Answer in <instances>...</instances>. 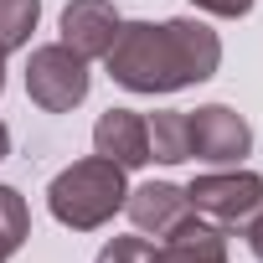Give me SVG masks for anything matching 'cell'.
Instances as JSON below:
<instances>
[{
	"label": "cell",
	"mask_w": 263,
	"mask_h": 263,
	"mask_svg": "<svg viewBox=\"0 0 263 263\" xmlns=\"http://www.w3.org/2000/svg\"><path fill=\"white\" fill-rule=\"evenodd\" d=\"M129 186H124V165L103 160V155H88V160H72L52 186H47V206L62 227L72 232H93L103 227L119 206H124Z\"/></svg>",
	"instance_id": "cell-2"
},
{
	"label": "cell",
	"mask_w": 263,
	"mask_h": 263,
	"mask_svg": "<svg viewBox=\"0 0 263 263\" xmlns=\"http://www.w3.org/2000/svg\"><path fill=\"white\" fill-rule=\"evenodd\" d=\"M124 212H129V222H135L140 232H155V237H171L186 217H196V212H191V201H186V191H181V186H171V181L135 186V191L124 196Z\"/></svg>",
	"instance_id": "cell-8"
},
{
	"label": "cell",
	"mask_w": 263,
	"mask_h": 263,
	"mask_svg": "<svg viewBox=\"0 0 263 263\" xmlns=\"http://www.w3.org/2000/svg\"><path fill=\"white\" fill-rule=\"evenodd\" d=\"M186 201L217 232H248V222L263 212V176H253V171H212V176H196L186 186Z\"/></svg>",
	"instance_id": "cell-3"
},
{
	"label": "cell",
	"mask_w": 263,
	"mask_h": 263,
	"mask_svg": "<svg viewBox=\"0 0 263 263\" xmlns=\"http://www.w3.org/2000/svg\"><path fill=\"white\" fill-rule=\"evenodd\" d=\"M6 155H11V129L0 124V160H6Z\"/></svg>",
	"instance_id": "cell-16"
},
{
	"label": "cell",
	"mask_w": 263,
	"mask_h": 263,
	"mask_svg": "<svg viewBox=\"0 0 263 263\" xmlns=\"http://www.w3.org/2000/svg\"><path fill=\"white\" fill-rule=\"evenodd\" d=\"M196 6H201L206 16H227V21H232V16H248V11H253V0H196Z\"/></svg>",
	"instance_id": "cell-14"
},
{
	"label": "cell",
	"mask_w": 263,
	"mask_h": 263,
	"mask_svg": "<svg viewBox=\"0 0 263 263\" xmlns=\"http://www.w3.org/2000/svg\"><path fill=\"white\" fill-rule=\"evenodd\" d=\"M150 263H227V232H217L201 217H186L171 237H160Z\"/></svg>",
	"instance_id": "cell-9"
},
{
	"label": "cell",
	"mask_w": 263,
	"mask_h": 263,
	"mask_svg": "<svg viewBox=\"0 0 263 263\" xmlns=\"http://www.w3.org/2000/svg\"><path fill=\"white\" fill-rule=\"evenodd\" d=\"M150 253H155L150 237H114V242L98 253V263H150Z\"/></svg>",
	"instance_id": "cell-13"
},
{
	"label": "cell",
	"mask_w": 263,
	"mask_h": 263,
	"mask_svg": "<svg viewBox=\"0 0 263 263\" xmlns=\"http://www.w3.org/2000/svg\"><path fill=\"white\" fill-rule=\"evenodd\" d=\"M186 140H191L196 160H206V165H237L253 150V129L227 103H206V108L186 114Z\"/></svg>",
	"instance_id": "cell-5"
},
{
	"label": "cell",
	"mask_w": 263,
	"mask_h": 263,
	"mask_svg": "<svg viewBox=\"0 0 263 263\" xmlns=\"http://www.w3.org/2000/svg\"><path fill=\"white\" fill-rule=\"evenodd\" d=\"M248 248H253V258L263 263V212H258V217L248 222Z\"/></svg>",
	"instance_id": "cell-15"
},
{
	"label": "cell",
	"mask_w": 263,
	"mask_h": 263,
	"mask_svg": "<svg viewBox=\"0 0 263 263\" xmlns=\"http://www.w3.org/2000/svg\"><path fill=\"white\" fill-rule=\"evenodd\" d=\"M0 88H6V52H0Z\"/></svg>",
	"instance_id": "cell-17"
},
{
	"label": "cell",
	"mask_w": 263,
	"mask_h": 263,
	"mask_svg": "<svg viewBox=\"0 0 263 263\" xmlns=\"http://www.w3.org/2000/svg\"><path fill=\"white\" fill-rule=\"evenodd\" d=\"M119 11H114V0H67V11H62V47H72L83 62L103 57L119 36Z\"/></svg>",
	"instance_id": "cell-6"
},
{
	"label": "cell",
	"mask_w": 263,
	"mask_h": 263,
	"mask_svg": "<svg viewBox=\"0 0 263 263\" xmlns=\"http://www.w3.org/2000/svg\"><path fill=\"white\" fill-rule=\"evenodd\" d=\"M150 129V160H165V165H181L191 160V140H186V114L165 108V114H150L145 119Z\"/></svg>",
	"instance_id": "cell-10"
},
{
	"label": "cell",
	"mask_w": 263,
	"mask_h": 263,
	"mask_svg": "<svg viewBox=\"0 0 263 263\" xmlns=\"http://www.w3.org/2000/svg\"><path fill=\"white\" fill-rule=\"evenodd\" d=\"M42 16V0H0V52H16L31 42Z\"/></svg>",
	"instance_id": "cell-11"
},
{
	"label": "cell",
	"mask_w": 263,
	"mask_h": 263,
	"mask_svg": "<svg viewBox=\"0 0 263 263\" xmlns=\"http://www.w3.org/2000/svg\"><path fill=\"white\" fill-rule=\"evenodd\" d=\"M26 232H31V212H26L21 191L16 186H0V263L26 242Z\"/></svg>",
	"instance_id": "cell-12"
},
{
	"label": "cell",
	"mask_w": 263,
	"mask_h": 263,
	"mask_svg": "<svg viewBox=\"0 0 263 263\" xmlns=\"http://www.w3.org/2000/svg\"><path fill=\"white\" fill-rule=\"evenodd\" d=\"M108 78L129 93H176L191 83H206L222 62V42L206 21L176 16V21H124L114 47L103 52Z\"/></svg>",
	"instance_id": "cell-1"
},
{
	"label": "cell",
	"mask_w": 263,
	"mask_h": 263,
	"mask_svg": "<svg viewBox=\"0 0 263 263\" xmlns=\"http://www.w3.org/2000/svg\"><path fill=\"white\" fill-rule=\"evenodd\" d=\"M93 155L124 165V171H140L150 165V129H145V114L135 108H108L98 124H93Z\"/></svg>",
	"instance_id": "cell-7"
},
{
	"label": "cell",
	"mask_w": 263,
	"mask_h": 263,
	"mask_svg": "<svg viewBox=\"0 0 263 263\" xmlns=\"http://www.w3.org/2000/svg\"><path fill=\"white\" fill-rule=\"evenodd\" d=\"M26 93L47 114H72L88 98V62L72 47H62V42L36 47L31 62H26Z\"/></svg>",
	"instance_id": "cell-4"
}]
</instances>
